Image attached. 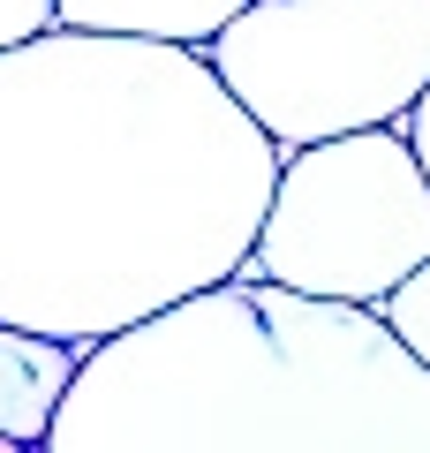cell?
<instances>
[{"label":"cell","instance_id":"6da1fadb","mask_svg":"<svg viewBox=\"0 0 430 453\" xmlns=\"http://www.w3.org/2000/svg\"><path fill=\"white\" fill-rule=\"evenodd\" d=\"M280 151L204 53L61 31L0 53V325L68 348L242 273Z\"/></svg>","mask_w":430,"mask_h":453},{"label":"cell","instance_id":"7a4b0ae2","mask_svg":"<svg viewBox=\"0 0 430 453\" xmlns=\"http://www.w3.org/2000/svg\"><path fill=\"white\" fill-rule=\"evenodd\" d=\"M38 453H430V371L378 310L219 280L91 340Z\"/></svg>","mask_w":430,"mask_h":453},{"label":"cell","instance_id":"3957f363","mask_svg":"<svg viewBox=\"0 0 430 453\" xmlns=\"http://www.w3.org/2000/svg\"><path fill=\"white\" fill-rule=\"evenodd\" d=\"M204 61L272 151L400 129L430 91V0H250Z\"/></svg>","mask_w":430,"mask_h":453},{"label":"cell","instance_id":"277c9868","mask_svg":"<svg viewBox=\"0 0 430 453\" xmlns=\"http://www.w3.org/2000/svg\"><path fill=\"white\" fill-rule=\"evenodd\" d=\"M430 257V181L400 129L280 151V181L234 280L378 310Z\"/></svg>","mask_w":430,"mask_h":453},{"label":"cell","instance_id":"5b68a950","mask_svg":"<svg viewBox=\"0 0 430 453\" xmlns=\"http://www.w3.org/2000/svg\"><path fill=\"white\" fill-rule=\"evenodd\" d=\"M76 363H83V348H68V340L0 325V438L8 446H46Z\"/></svg>","mask_w":430,"mask_h":453},{"label":"cell","instance_id":"8992f818","mask_svg":"<svg viewBox=\"0 0 430 453\" xmlns=\"http://www.w3.org/2000/svg\"><path fill=\"white\" fill-rule=\"evenodd\" d=\"M242 8L250 0H53V23L91 38H151V46L204 53Z\"/></svg>","mask_w":430,"mask_h":453},{"label":"cell","instance_id":"52a82bcc","mask_svg":"<svg viewBox=\"0 0 430 453\" xmlns=\"http://www.w3.org/2000/svg\"><path fill=\"white\" fill-rule=\"evenodd\" d=\"M378 325H385V333H393L400 348H408V356L430 371V257H423V265H415V273L378 303Z\"/></svg>","mask_w":430,"mask_h":453},{"label":"cell","instance_id":"ba28073f","mask_svg":"<svg viewBox=\"0 0 430 453\" xmlns=\"http://www.w3.org/2000/svg\"><path fill=\"white\" fill-rule=\"evenodd\" d=\"M46 31H53V0H0V53L31 46Z\"/></svg>","mask_w":430,"mask_h":453},{"label":"cell","instance_id":"9c48e42d","mask_svg":"<svg viewBox=\"0 0 430 453\" xmlns=\"http://www.w3.org/2000/svg\"><path fill=\"white\" fill-rule=\"evenodd\" d=\"M400 136H408V151H415V166H423V181H430V91L408 106V121H400Z\"/></svg>","mask_w":430,"mask_h":453},{"label":"cell","instance_id":"30bf717a","mask_svg":"<svg viewBox=\"0 0 430 453\" xmlns=\"http://www.w3.org/2000/svg\"><path fill=\"white\" fill-rule=\"evenodd\" d=\"M0 453H38V446H8V438H0Z\"/></svg>","mask_w":430,"mask_h":453}]
</instances>
